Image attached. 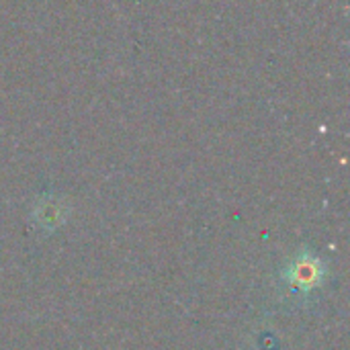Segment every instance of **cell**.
I'll return each mask as SVG.
<instances>
[{"label":"cell","mask_w":350,"mask_h":350,"mask_svg":"<svg viewBox=\"0 0 350 350\" xmlns=\"http://www.w3.org/2000/svg\"><path fill=\"white\" fill-rule=\"evenodd\" d=\"M324 275H326V267L322 258L314 252L304 250L289 262V267L283 273V279L291 285V289L299 293H310L322 285Z\"/></svg>","instance_id":"6da1fadb"},{"label":"cell","mask_w":350,"mask_h":350,"mask_svg":"<svg viewBox=\"0 0 350 350\" xmlns=\"http://www.w3.org/2000/svg\"><path fill=\"white\" fill-rule=\"evenodd\" d=\"M37 217H39V224L53 228V226H57L64 219V209H62V205L55 199H49V201H43L39 205Z\"/></svg>","instance_id":"7a4b0ae2"}]
</instances>
